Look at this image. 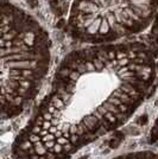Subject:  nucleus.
Masks as SVG:
<instances>
[{
	"instance_id": "20e7f679",
	"label": "nucleus",
	"mask_w": 158,
	"mask_h": 159,
	"mask_svg": "<svg viewBox=\"0 0 158 159\" xmlns=\"http://www.w3.org/2000/svg\"><path fill=\"white\" fill-rule=\"evenodd\" d=\"M112 159H158V152L155 151H133V152H127L119 154L118 157H114Z\"/></svg>"
},
{
	"instance_id": "f257e3e1",
	"label": "nucleus",
	"mask_w": 158,
	"mask_h": 159,
	"mask_svg": "<svg viewBox=\"0 0 158 159\" xmlns=\"http://www.w3.org/2000/svg\"><path fill=\"white\" fill-rule=\"evenodd\" d=\"M157 74L155 52L140 40L70 51L14 138L12 159H71L124 126L151 94Z\"/></svg>"
},
{
	"instance_id": "7ed1b4c3",
	"label": "nucleus",
	"mask_w": 158,
	"mask_h": 159,
	"mask_svg": "<svg viewBox=\"0 0 158 159\" xmlns=\"http://www.w3.org/2000/svg\"><path fill=\"white\" fill-rule=\"evenodd\" d=\"M158 0H74L67 32L84 45L126 40L149 27Z\"/></svg>"
},
{
	"instance_id": "f03ea898",
	"label": "nucleus",
	"mask_w": 158,
	"mask_h": 159,
	"mask_svg": "<svg viewBox=\"0 0 158 159\" xmlns=\"http://www.w3.org/2000/svg\"><path fill=\"white\" fill-rule=\"evenodd\" d=\"M52 64V40L35 16L1 0V117H20L36 100Z\"/></svg>"
}]
</instances>
